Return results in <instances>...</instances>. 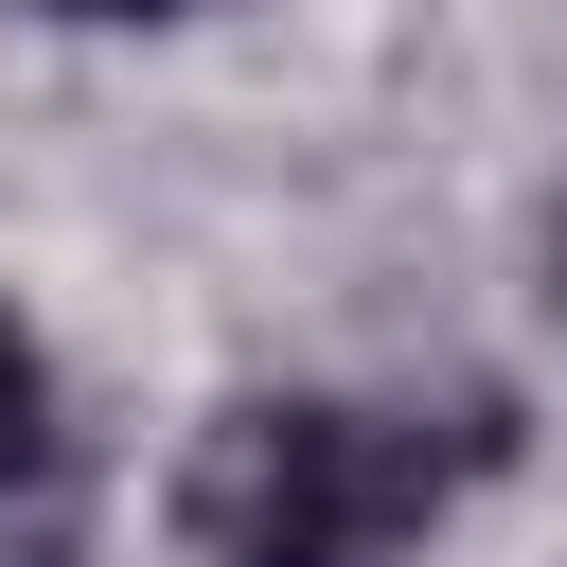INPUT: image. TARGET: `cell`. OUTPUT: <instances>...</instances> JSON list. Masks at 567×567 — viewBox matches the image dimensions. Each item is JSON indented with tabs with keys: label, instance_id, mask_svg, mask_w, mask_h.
Returning a JSON list of instances; mask_svg holds the SVG:
<instances>
[{
	"label": "cell",
	"instance_id": "obj_1",
	"mask_svg": "<svg viewBox=\"0 0 567 567\" xmlns=\"http://www.w3.org/2000/svg\"><path fill=\"white\" fill-rule=\"evenodd\" d=\"M408 532H425V461L372 408H230L195 461L213 567H390Z\"/></svg>",
	"mask_w": 567,
	"mask_h": 567
},
{
	"label": "cell",
	"instance_id": "obj_2",
	"mask_svg": "<svg viewBox=\"0 0 567 567\" xmlns=\"http://www.w3.org/2000/svg\"><path fill=\"white\" fill-rule=\"evenodd\" d=\"M53 461V354H35V319L0 301V478H35Z\"/></svg>",
	"mask_w": 567,
	"mask_h": 567
},
{
	"label": "cell",
	"instance_id": "obj_3",
	"mask_svg": "<svg viewBox=\"0 0 567 567\" xmlns=\"http://www.w3.org/2000/svg\"><path fill=\"white\" fill-rule=\"evenodd\" d=\"M53 18H177V0H53Z\"/></svg>",
	"mask_w": 567,
	"mask_h": 567
}]
</instances>
